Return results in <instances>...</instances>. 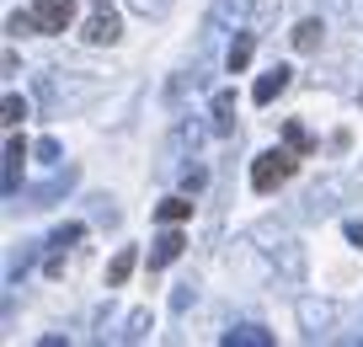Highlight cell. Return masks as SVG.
I'll return each instance as SVG.
<instances>
[{"mask_svg": "<svg viewBox=\"0 0 363 347\" xmlns=\"http://www.w3.org/2000/svg\"><path fill=\"white\" fill-rule=\"evenodd\" d=\"M299 321H305V331H310V336H320L331 321H337V310H331V304H315V299H305V304H299Z\"/></svg>", "mask_w": 363, "mask_h": 347, "instance_id": "7", "label": "cell"}, {"mask_svg": "<svg viewBox=\"0 0 363 347\" xmlns=\"http://www.w3.org/2000/svg\"><path fill=\"white\" fill-rule=\"evenodd\" d=\"M134 262H139V251H134V246H123V251H118V257H113V268H107V289H123V283H128V272H134Z\"/></svg>", "mask_w": 363, "mask_h": 347, "instance_id": "9", "label": "cell"}, {"mask_svg": "<svg viewBox=\"0 0 363 347\" xmlns=\"http://www.w3.org/2000/svg\"><path fill=\"white\" fill-rule=\"evenodd\" d=\"M347 241H352V246H363V224H358V219L347 224Z\"/></svg>", "mask_w": 363, "mask_h": 347, "instance_id": "19", "label": "cell"}, {"mask_svg": "<svg viewBox=\"0 0 363 347\" xmlns=\"http://www.w3.org/2000/svg\"><path fill=\"white\" fill-rule=\"evenodd\" d=\"M289 80H294V70H289V65H272L267 75H262L257 86H251V101H257V107H267V101H278V97H284V91H289Z\"/></svg>", "mask_w": 363, "mask_h": 347, "instance_id": "3", "label": "cell"}, {"mask_svg": "<svg viewBox=\"0 0 363 347\" xmlns=\"http://www.w3.org/2000/svg\"><path fill=\"white\" fill-rule=\"evenodd\" d=\"M128 6H134L139 16H160V11H166V6H171V0H128Z\"/></svg>", "mask_w": 363, "mask_h": 347, "instance_id": "17", "label": "cell"}, {"mask_svg": "<svg viewBox=\"0 0 363 347\" xmlns=\"http://www.w3.org/2000/svg\"><path fill=\"white\" fill-rule=\"evenodd\" d=\"M155 219H160V224H182V219H193V203H187V198H166V203L155 209Z\"/></svg>", "mask_w": 363, "mask_h": 347, "instance_id": "13", "label": "cell"}, {"mask_svg": "<svg viewBox=\"0 0 363 347\" xmlns=\"http://www.w3.org/2000/svg\"><path fill=\"white\" fill-rule=\"evenodd\" d=\"M80 236H86V224H75V219H69V224H59V230H54V241H48V246H54V257H48V272H54V278L65 272V257H59V251H65V246H75Z\"/></svg>", "mask_w": 363, "mask_h": 347, "instance_id": "5", "label": "cell"}, {"mask_svg": "<svg viewBox=\"0 0 363 347\" xmlns=\"http://www.w3.org/2000/svg\"><path fill=\"white\" fill-rule=\"evenodd\" d=\"M225 347H272V336L262 331V326H240V331L225 336Z\"/></svg>", "mask_w": 363, "mask_h": 347, "instance_id": "11", "label": "cell"}, {"mask_svg": "<svg viewBox=\"0 0 363 347\" xmlns=\"http://www.w3.org/2000/svg\"><path fill=\"white\" fill-rule=\"evenodd\" d=\"M320 38H326V27H320L315 16L294 27V48H299V54H315V48H320Z\"/></svg>", "mask_w": 363, "mask_h": 347, "instance_id": "10", "label": "cell"}, {"mask_svg": "<svg viewBox=\"0 0 363 347\" xmlns=\"http://www.w3.org/2000/svg\"><path fill=\"white\" fill-rule=\"evenodd\" d=\"M22 118H27V101H22V97H6V123L16 128V123H22Z\"/></svg>", "mask_w": 363, "mask_h": 347, "instance_id": "16", "label": "cell"}, {"mask_svg": "<svg viewBox=\"0 0 363 347\" xmlns=\"http://www.w3.org/2000/svg\"><path fill=\"white\" fill-rule=\"evenodd\" d=\"M27 11H33L38 33H65V27L75 22V0H33Z\"/></svg>", "mask_w": 363, "mask_h": 347, "instance_id": "2", "label": "cell"}, {"mask_svg": "<svg viewBox=\"0 0 363 347\" xmlns=\"http://www.w3.org/2000/svg\"><path fill=\"white\" fill-rule=\"evenodd\" d=\"M214 128H219V134L235 128V97H230V91H219V97H214Z\"/></svg>", "mask_w": 363, "mask_h": 347, "instance_id": "12", "label": "cell"}, {"mask_svg": "<svg viewBox=\"0 0 363 347\" xmlns=\"http://www.w3.org/2000/svg\"><path fill=\"white\" fill-rule=\"evenodd\" d=\"M251 48H257L251 38H235V43H230V59H225V65H230V75H240V70L251 65Z\"/></svg>", "mask_w": 363, "mask_h": 347, "instance_id": "15", "label": "cell"}, {"mask_svg": "<svg viewBox=\"0 0 363 347\" xmlns=\"http://www.w3.org/2000/svg\"><path fill=\"white\" fill-rule=\"evenodd\" d=\"M284 145H289V150H299V155H310V150H315V139H310V128H305V123H294V118H289V123H284Z\"/></svg>", "mask_w": 363, "mask_h": 347, "instance_id": "14", "label": "cell"}, {"mask_svg": "<svg viewBox=\"0 0 363 347\" xmlns=\"http://www.w3.org/2000/svg\"><path fill=\"white\" fill-rule=\"evenodd\" d=\"M182 246H187V241H182L177 230H166V236L155 241V251H150V268H166V262H177V257H182Z\"/></svg>", "mask_w": 363, "mask_h": 347, "instance_id": "8", "label": "cell"}, {"mask_svg": "<svg viewBox=\"0 0 363 347\" xmlns=\"http://www.w3.org/2000/svg\"><path fill=\"white\" fill-rule=\"evenodd\" d=\"M294 171H299V150H289V145L284 150H267V155L251 160V187H257V192H278Z\"/></svg>", "mask_w": 363, "mask_h": 347, "instance_id": "1", "label": "cell"}, {"mask_svg": "<svg viewBox=\"0 0 363 347\" xmlns=\"http://www.w3.org/2000/svg\"><path fill=\"white\" fill-rule=\"evenodd\" d=\"M22 160H27V139H22V134H11V139H6V192H16Z\"/></svg>", "mask_w": 363, "mask_h": 347, "instance_id": "6", "label": "cell"}, {"mask_svg": "<svg viewBox=\"0 0 363 347\" xmlns=\"http://www.w3.org/2000/svg\"><path fill=\"white\" fill-rule=\"evenodd\" d=\"M203 182H208V177H203V166H193V171H187V177H182V187H187V192H198V187H203Z\"/></svg>", "mask_w": 363, "mask_h": 347, "instance_id": "18", "label": "cell"}, {"mask_svg": "<svg viewBox=\"0 0 363 347\" xmlns=\"http://www.w3.org/2000/svg\"><path fill=\"white\" fill-rule=\"evenodd\" d=\"M118 33H123V27H118L113 6H107V11H96L86 27H80V38H86V43H96V48H102V43H118Z\"/></svg>", "mask_w": 363, "mask_h": 347, "instance_id": "4", "label": "cell"}]
</instances>
